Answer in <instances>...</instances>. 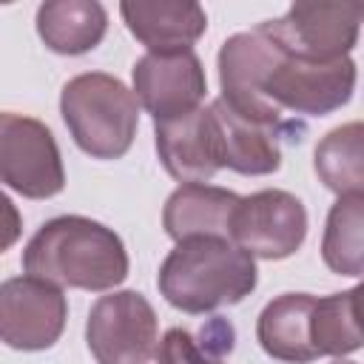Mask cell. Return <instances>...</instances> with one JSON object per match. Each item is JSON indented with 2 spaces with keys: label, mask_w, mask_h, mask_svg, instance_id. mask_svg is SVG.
<instances>
[{
  "label": "cell",
  "mask_w": 364,
  "mask_h": 364,
  "mask_svg": "<svg viewBox=\"0 0 364 364\" xmlns=\"http://www.w3.org/2000/svg\"><path fill=\"white\" fill-rule=\"evenodd\" d=\"M222 100L253 119L296 128L284 111L327 117L350 102L355 91V63L350 57L313 63L287 54L262 26L228 37L216 57Z\"/></svg>",
  "instance_id": "obj_1"
},
{
  "label": "cell",
  "mask_w": 364,
  "mask_h": 364,
  "mask_svg": "<svg viewBox=\"0 0 364 364\" xmlns=\"http://www.w3.org/2000/svg\"><path fill=\"white\" fill-rule=\"evenodd\" d=\"M23 270L57 287L102 293L128 279V250L114 228L65 213L40 225L28 239Z\"/></svg>",
  "instance_id": "obj_2"
},
{
  "label": "cell",
  "mask_w": 364,
  "mask_h": 364,
  "mask_svg": "<svg viewBox=\"0 0 364 364\" xmlns=\"http://www.w3.org/2000/svg\"><path fill=\"white\" fill-rule=\"evenodd\" d=\"M259 270L247 250L222 236H191L159 264L156 287L182 313L202 316L239 304L256 290Z\"/></svg>",
  "instance_id": "obj_3"
},
{
  "label": "cell",
  "mask_w": 364,
  "mask_h": 364,
  "mask_svg": "<svg viewBox=\"0 0 364 364\" xmlns=\"http://www.w3.org/2000/svg\"><path fill=\"white\" fill-rule=\"evenodd\" d=\"M60 114L77 148L94 159L125 156L139 125L134 91L105 71L71 77L60 94Z\"/></svg>",
  "instance_id": "obj_4"
},
{
  "label": "cell",
  "mask_w": 364,
  "mask_h": 364,
  "mask_svg": "<svg viewBox=\"0 0 364 364\" xmlns=\"http://www.w3.org/2000/svg\"><path fill=\"white\" fill-rule=\"evenodd\" d=\"M0 185L26 199H51L65 188L63 156L46 122L0 111Z\"/></svg>",
  "instance_id": "obj_5"
},
{
  "label": "cell",
  "mask_w": 364,
  "mask_h": 364,
  "mask_svg": "<svg viewBox=\"0 0 364 364\" xmlns=\"http://www.w3.org/2000/svg\"><path fill=\"white\" fill-rule=\"evenodd\" d=\"M85 341L97 364H148L159 341V321L142 293L117 290L94 301Z\"/></svg>",
  "instance_id": "obj_6"
},
{
  "label": "cell",
  "mask_w": 364,
  "mask_h": 364,
  "mask_svg": "<svg viewBox=\"0 0 364 364\" xmlns=\"http://www.w3.org/2000/svg\"><path fill=\"white\" fill-rule=\"evenodd\" d=\"M361 17V3H293L284 17L259 26L287 54L313 63H333L350 57L355 48Z\"/></svg>",
  "instance_id": "obj_7"
},
{
  "label": "cell",
  "mask_w": 364,
  "mask_h": 364,
  "mask_svg": "<svg viewBox=\"0 0 364 364\" xmlns=\"http://www.w3.org/2000/svg\"><path fill=\"white\" fill-rule=\"evenodd\" d=\"M230 239L253 259H287L307 239V210L290 191H256L239 199L230 222Z\"/></svg>",
  "instance_id": "obj_8"
},
{
  "label": "cell",
  "mask_w": 364,
  "mask_h": 364,
  "mask_svg": "<svg viewBox=\"0 0 364 364\" xmlns=\"http://www.w3.org/2000/svg\"><path fill=\"white\" fill-rule=\"evenodd\" d=\"M68 318L63 290L37 276L0 282V341L14 350H48L60 341Z\"/></svg>",
  "instance_id": "obj_9"
},
{
  "label": "cell",
  "mask_w": 364,
  "mask_h": 364,
  "mask_svg": "<svg viewBox=\"0 0 364 364\" xmlns=\"http://www.w3.org/2000/svg\"><path fill=\"white\" fill-rule=\"evenodd\" d=\"M131 74L134 97L154 117V122L191 114L208 91V77L193 48L148 51L134 63Z\"/></svg>",
  "instance_id": "obj_10"
},
{
  "label": "cell",
  "mask_w": 364,
  "mask_h": 364,
  "mask_svg": "<svg viewBox=\"0 0 364 364\" xmlns=\"http://www.w3.org/2000/svg\"><path fill=\"white\" fill-rule=\"evenodd\" d=\"M154 136L162 168L182 185L208 182L222 171L219 136L210 108L199 105L191 114L154 122Z\"/></svg>",
  "instance_id": "obj_11"
},
{
  "label": "cell",
  "mask_w": 364,
  "mask_h": 364,
  "mask_svg": "<svg viewBox=\"0 0 364 364\" xmlns=\"http://www.w3.org/2000/svg\"><path fill=\"white\" fill-rule=\"evenodd\" d=\"M208 108L216 122L222 168H230L242 176H267L282 168L279 139L284 131H293V128H282V125L245 117L233 111L222 97H216Z\"/></svg>",
  "instance_id": "obj_12"
},
{
  "label": "cell",
  "mask_w": 364,
  "mask_h": 364,
  "mask_svg": "<svg viewBox=\"0 0 364 364\" xmlns=\"http://www.w3.org/2000/svg\"><path fill=\"white\" fill-rule=\"evenodd\" d=\"M119 14L148 51L191 48L208 28V14L193 0H122Z\"/></svg>",
  "instance_id": "obj_13"
},
{
  "label": "cell",
  "mask_w": 364,
  "mask_h": 364,
  "mask_svg": "<svg viewBox=\"0 0 364 364\" xmlns=\"http://www.w3.org/2000/svg\"><path fill=\"white\" fill-rule=\"evenodd\" d=\"M239 199H242L239 193L228 188L205 185V182L179 185L162 208V228L173 242H182L191 236L230 239V222Z\"/></svg>",
  "instance_id": "obj_14"
},
{
  "label": "cell",
  "mask_w": 364,
  "mask_h": 364,
  "mask_svg": "<svg viewBox=\"0 0 364 364\" xmlns=\"http://www.w3.org/2000/svg\"><path fill=\"white\" fill-rule=\"evenodd\" d=\"M313 304L310 293H282L267 301L256 318V338L262 350L284 364L316 361L313 350Z\"/></svg>",
  "instance_id": "obj_15"
},
{
  "label": "cell",
  "mask_w": 364,
  "mask_h": 364,
  "mask_svg": "<svg viewBox=\"0 0 364 364\" xmlns=\"http://www.w3.org/2000/svg\"><path fill=\"white\" fill-rule=\"evenodd\" d=\"M108 31V11L97 0H48L37 9V34L54 54L94 51Z\"/></svg>",
  "instance_id": "obj_16"
},
{
  "label": "cell",
  "mask_w": 364,
  "mask_h": 364,
  "mask_svg": "<svg viewBox=\"0 0 364 364\" xmlns=\"http://www.w3.org/2000/svg\"><path fill=\"white\" fill-rule=\"evenodd\" d=\"M313 168L324 188L338 196L361 193L364 188V128L361 122H347L333 128L313 156Z\"/></svg>",
  "instance_id": "obj_17"
},
{
  "label": "cell",
  "mask_w": 364,
  "mask_h": 364,
  "mask_svg": "<svg viewBox=\"0 0 364 364\" xmlns=\"http://www.w3.org/2000/svg\"><path fill=\"white\" fill-rule=\"evenodd\" d=\"M321 259L338 276H361L364 262V193L338 196L327 213Z\"/></svg>",
  "instance_id": "obj_18"
},
{
  "label": "cell",
  "mask_w": 364,
  "mask_h": 364,
  "mask_svg": "<svg viewBox=\"0 0 364 364\" xmlns=\"http://www.w3.org/2000/svg\"><path fill=\"white\" fill-rule=\"evenodd\" d=\"M313 350L316 355H350L361 350V327H358V287L344 293H330L324 299L316 296L313 304Z\"/></svg>",
  "instance_id": "obj_19"
},
{
  "label": "cell",
  "mask_w": 364,
  "mask_h": 364,
  "mask_svg": "<svg viewBox=\"0 0 364 364\" xmlns=\"http://www.w3.org/2000/svg\"><path fill=\"white\" fill-rule=\"evenodd\" d=\"M233 327L225 318H213L202 330V341L182 327H171L162 341H156V364H225L222 355L233 350Z\"/></svg>",
  "instance_id": "obj_20"
},
{
  "label": "cell",
  "mask_w": 364,
  "mask_h": 364,
  "mask_svg": "<svg viewBox=\"0 0 364 364\" xmlns=\"http://www.w3.org/2000/svg\"><path fill=\"white\" fill-rule=\"evenodd\" d=\"M23 233V216L9 193L0 191V253H6Z\"/></svg>",
  "instance_id": "obj_21"
},
{
  "label": "cell",
  "mask_w": 364,
  "mask_h": 364,
  "mask_svg": "<svg viewBox=\"0 0 364 364\" xmlns=\"http://www.w3.org/2000/svg\"><path fill=\"white\" fill-rule=\"evenodd\" d=\"M336 364H355V361H336Z\"/></svg>",
  "instance_id": "obj_22"
}]
</instances>
